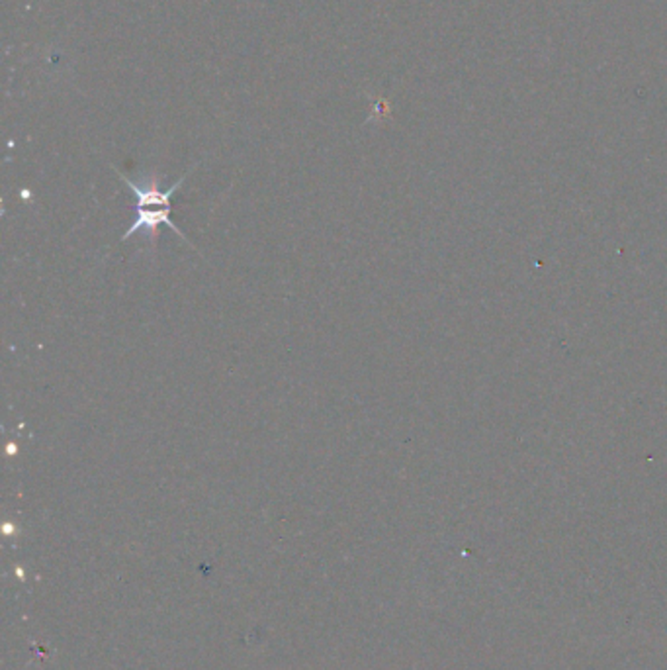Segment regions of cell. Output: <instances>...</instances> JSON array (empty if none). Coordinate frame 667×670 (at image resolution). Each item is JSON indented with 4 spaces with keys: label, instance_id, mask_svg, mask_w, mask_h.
Masks as SVG:
<instances>
[{
    "label": "cell",
    "instance_id": "6da1fadb",
    "mask_svg": "<svg viewBox=\"0 0 667 670\" xmlns=\"http://www.w3.org/2000/svg\"><path fill=\"white\" fill-rule=\"evenodd\" d=\"M171 210L173 208H164V206H159V208H155V210L136 208V222L126 230V233L122 235V241L129 240L134 233L141 231L147 238V243L151 247V251H155V250H157L159 226H166L169 230H173L184 243H190L186 235L181 230H178L176 223L171 220Z\"/></svg>",
    "mask_w": 667,
    "mask_h": 670
},
{
    "label": "cell",
    "instance_id": "7a4b0ae2",
    "mask_svg": "<svg viewBox=\"0 0 667 670\" xmlns=\"http://www.w3.org/2000/svg\"><path fill=\"white\" fill-rule=\"evenodd\" d=\"M117 175H120V179L126 186L132 188L134 196L137 198V206L136 208H155V206H164V208H171V198L173 194L178 191V186H181L184 183V179H178L173 186L166 188V191H161V179L159 176H146V179H141L139 183L132 181L129 176L122 175L120 171H117Z\"/></svg>",
    "mask_w": 667,
    "mask_h": 670
}]
</instances>
